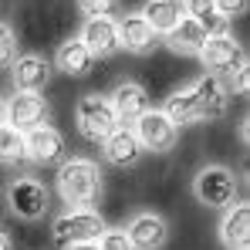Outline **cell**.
<instances>
[{"label": "cell", "mask_w": 250, "mask_h": 250, "mask_svg": "<svg viewBox=\"0 0 250 250\" xmlns=\"http://www.w3.org/2000/svg\"><path fill=\"white\" fill-rule=\"evenodd\" d=\"M54 186H58V196L71 209H91V203H98L102 196V169L84 156H71L58 166Z\"/></svg>", "instance_id": "cell-1"}, {"label": "cell", "mask_w": 250, "mask_h": 250, "mask_svg": "<svg viewBox=\"0 0 250 250\" xmlns=\"http://www.w3.org/2000/svg\"><path fill=\"white\" fill-rule=\"evenodd\" d=\"M196 58H200V64L207 68L209 78L223 82V88L233 82L240 71H247V51H244V44L237 41L230 31H227V34H213V38H207L203 51H200Z\"/></svg>", "instance_id": "cell-2"}, {"label": "cell", "mask_w": 250, "mask_h": 250, "mask_svg": "<svg viewBox=\"0 0 250 250\" xmlns=\"http://www.w3.org/2000/svg\"><path fill=\"white\" fill-rule=\"evenodd\" d=\"M193 196L209 209H230L240 203V179L227 166H203L193 176Z\"/></svg>", "instance_id": "cell-3"}, {"label": "cell", "mask_w": 250, "mask_h": 250, "mask_svg": "<svg viewBox=\"0 0 250 250\" xmlns=\"http://www.w3.org/2000/svg\"><path fill=\"white\" fill-rule=\"evenodd\" d=\"M105 230L108 227L98 209H68L51 223V240H54V247L68 250L75 244H95Z\"/></svg>", "instance_id": "cell-4"}, {"label": "cell", "mask_w": 250, "mask_h": 250, "mask_svg": "<svg viewBox=\"0 0 250 250\" xmlns=\"http://www.w3.org/2000/svg\"><path fill=\"white\" fill-rule=\"evenodd\" d=\"M75 125H78L82 139H88V142H105L119 128V119H115V112L108 105V95H98V91L82 95L78 105H75Z\"/></svg>", "instance_id": "cell-5"}, {"label": "cell", "mask_w": 250, "mask_h": 250, "mask_svg": "<svg viewBox=\"0 0 250 250\" xmlns=\"http://www.w3.org/2000/svg\"><path fill=\"white\" fill-rule=\"evenodd\" d=\"M7 207L17 220L24 223H34L41 220L47 207H51V193L38 176H14L7 183Z\"/></svg>", "instance_id": "cell-6"}, {"label": "cell", "mask_w": 250, "mask_h": 250, "mask_svg": "<svg viewBox=\"0 0 250 250\" xmlns=\"http://www.w3.org/2000/svg\"><path fill=\"white\" fill-rule=\"evenodd\" d=\"M24 159L34 166H61L68 159V142L54 125H38L24 132Z\"/></svg>", "instance_id": "cell-7"}, {"label": "cell", "mask_w": 250, "mask_h": 250, "mask_svg": "<svg viewBox=\"0 0 250 250\" xmlns=\"http://www.w3.org/2000/svg\"><path fill=\"white\" fill-rule=\"evenodd\" d=\"M132 132H135L142 152H169L176 146V139H179V128L169 122L159 108H149L139 122L132 125Z\"/></svg>", "instance_id": "cell-8"}, {"label": "cell", "mask_w": 250, "mask_h": 250, "mask_svg": "<svg viewBox=\"0 0 250 250\" xmlns=\"http://www.w3.org/2000/svg\"><path fill=\"white\" fill-rule=\"evenodd\" d=\"M193 88V112H196V122H220L223 115H227V108H230V91L223 88V82H216V78H196V82H189Z\"/></svg>", "instance_id": "cell-9"}, {"label": "cell", "mask_w": 250, "mask_h": 250, "mask_svg": "<svg viewBox=\"0 0 250 250\" xmlns=\"http://www.w3.org/2000/svg\"><path fill=\"white\" fill-rule=\"evenodd\" d=\"M108 105H112V112H115L119 125H122V128H132V125L149 112V91H146L139 82L125 78V82H119L115 88H112Z\"/></svg>", "instance_id": "cell-10"}, {"label": "cell", "mask_w": 250, "mask_h": 250, "mask_svg": "<svg viewBox=\"0 0 250 250\" xmlns=\"http://www.w3.org/2000/svg\"><path fill=\"white\" fill-rule=\"evenodd\" d=\"M51 78H54V64L44 54H17V61L10 64V82L17 91L38 95L51 84Z\"/></svg>", "instance_id": "cell-11"}, {"label": "cell", "mask_w": 250, "mask_h": 250, "mask_svg": "<svg viewBox=\"0 0 250 250\" xmlns=\"http://www.w3.org/2000/svg\"><path fill=\"white\" fill-rule=\"evenodd\" d=\"M51 119V105L44 95H27V91H17L10 102H7V125L17 128V132H31L38 125H47Z\"/></svg>", "instance_id": "cell-12"}, {"label": "cell", "mask_w": 250, "mask_h": 250, "mask_svg": "<svg viewBox=\"0 0 250 250\" xmlns=\"http://www.w3.org/2000/svg\"><path fill=\"white\" fill-rule=\"evenodd\" d=\"M125 237H128L132 250H163L166 240H169V223L159 213L146 209V213H135V216L128 220Z\"/></svg>", "instance_id": "cell-13"}, {"label": "cell", "mask_w": 250, "mask_h": 250, "mask_svg": "<svg viewBox=\"0 0 250 250\" xmlns=\"http://www.w3.org/2000/svg\"><path fill=\"white\" fill-rule=\"evenodd\" d=\"M78 41L88 47L91 58H112L122 51L119 44V21L115 17H91L84 21L82 31H78Z\"/></svg>", "instance_id": "cell-14"}, {"label": "cell", "mask_w": 250, "mask_h": 250, "mask_svg": "<svg viewBox=\"0 0 250 250\" xmlns=\"http://www.w3.org/2000/svg\"><path fill=\"white\" fill-rule=\"evenodd\" d=\"M102 156H105V163L115 169H132L139 166V159L146 156L142 152V146H139V139H135V132L132 128H115L105 142H102Z\"/></svg>", "instance_id": "cell-15"}, {"label": "cell", "mask_w": 250, "mask_h": 250, "mask_svg": "<svg viewBox=\"0 0 250 250\" xmlns=\"http://www.w3.org/2000/svg\"><path fill=\"white\" fill-rule=\"evenodd\" d=\"M119 44H122V51H128V54L146 58V54H152L159 47V34L142 21V14H128V17L119 21Z\"/></svg>", "instance_id": "cell-16"}, {"label": "cell", "mask_w": 250, "mask_h": 250, "mask_svg": "<svg viewBox=\"0 0 250 250\" xmlns=\"http://www.w3.org/2000/svg\"><path fill=\"white\" fill-rule=\"evenodd\" d=\"M220 244L227 250H247L250 247V207L247 203H233L230 209H223Z\"/></svg>", "instance_id": "cell-17"}, {"label": "cell", "mask_w": 250, "mask_h": 250, "mask_svg": "<svg viewBox=\"0 0 250 250\" xmlns=\"http://www.w3.org/2000/svg\"><path fill=\"white\" fill-rule=\"evenodd\" d=\"M51 64H54V71L68 75V78H88L91 68H95V58L88 54V47L78 38H68V41L58 44V54H54Z\"/></svg>", "instance_id": "cell-18"}, {"label": "cell", "mask_w": 250, "mask_h": 250, "mask_svg": "<svg viewBox=\"0 0 250 250\" xmlns=\"http://www.w3.org/2000/svg\"><path fill=\"white\" fill-rule=\"evenodd\" d=\"M183 17H186L183 0H149V3L142 7V21H146L159 38H166Z\"/></svg>", "instance_id": "cell-19"}, {"label": "cell", "mask_w": 250, "mask_h": 250, "mask_svg": "<svg viewBox=\"0 0 250 250\" xmlns=\"http://www.w3.org/2000/svg\"><path fill=\"white\" fill-rule=\"evenodd\" d=\"M207 38H209V34L193 21V17H183L166 38H163V44H166L172 54H200L203 44H207Z\"/></svg>", "instance_id": "cell-20"}, {"label": "cell", "mask_w": 250, "mask_h": 250, "mask_svg": "<svg viewBox=\"0 0 250 250\" xmlns=\"http://www.w3.org/2000/svg\"><path fill=\"white\" fill-rule=\"evenodd\" d=\"M159 112H163V115H166L169 122L176 125V128L193 125V122H196V112H193V88H189V84H183V88L169 91Z\"/></svg>", "instance_id": "cell-21"}, {"label": "cell", "mask_w": 250, "mask_h": 250, "mask_svg": "<svg viewBox=\"0 0 250 250\" xmlns=\"http://www.w3.org/2000/svg\"><path fill=\"white\" fill-rule=\"evenodd\" d=\"M183 7H186V17H193V21L207 31L209 38H213V34H227V31H230V24L216 14L213 0H183Z\"/></svg>", "instance_id": "cell-22"}, {"label": "cell", "mask_w": 250, "mask_h": 250, "mask_svg": "<svg viewBox=\"0 0 250 250\" xmlns=\"http://www.w3.org/2000/svg\"><path fill=\"white\" fill-rule=\"evenodd\" d=\"M17 163H24V132L3 122L0 125V166H17Z\"/></svg>", "instance_id": "cell-23"}, {"label": "cell", "mask_w": 250, "mask_h": 250, "mask_svg": "<svg viewBox=\"0 0 250 250\" xmlns=\"http://www.w3.org/2000/svg\"><path fill=\"white\" fill-rule=\"evenodd\" d=\"M17 61V34L10 24L0 21V68H10Z\"/></svg>", "instance_id": "cell-24"}, {"label": "cell", "mask_w": 250, "mask_h": 250, "mask_svg": "<svg viewBox=\"0 0 250 250\" xmlns=\"http://www.w3.org/2000/svg\"><path fill=\"white\" fill-rule=\"evenodd\" d=\"M115 7H119V0H78V10L84 14V21H91V17H112Z\"/></svg>", "instance_id": "cell-25"}, {"label": "cell", "mask_w": 250, "mask_h": 250, "mask_svg": "<svg viewBox=\"0 0 250 250\" xmlns=\"http://www.w3.org/2000/svg\"><path fill=\"white\" fill-rule=\"evenodd\" d=\"M95 247L98 250H132V244H128L125 230H105V233L95 240Z\"/></svg>", "instance_id": "cell-26"}, {"label": "cell", "mask_w": 250, "mask_h": 250, "mask_svg": "<svg viewBox=\"0 0 250 250\" xmlns=\"http://www.w3.org/2000/svg\"><path fill=\"white\" fill-rule=\"evenodd\" d=\"M213 7H216V14L230 24L233 17H244V14H247L250 0H213Z\"/></svg>", "instance_id": "cell-27"}, {"label": "cell", "mask_w": 250, "mask_h": 250, "mask_svg": "<svg viewBox=\"0 0 250 250\" xmlns=\"http://www.w3.org/2000/svg\"><path fill=\"white\" fill-rule=\"evenodd\" d=\"M0 250H14V244H10V237H7V230H0Z\"/></svg>", "instance_id": "cell-28"}, {"label": "cell", "mask_w": 250, "mask_h": 250, "mask_svg": "<svg viewBox=\"0 0 250 250\" xmlns=\"http://www.w3.org/2000/svg\"><path fill=\"white\" fill-rule=\"evenodd\" d=\"M7 122V102H3V98H0V125Z\"/></svg>", "instance_id": "cell-29"}, {"label": "cell", "mask_w": 250, "mask_h": 250, "mask_svg": "<svg viewBox=\"0 0 250 250\" xmlns=\"http://www.w3.org/2000/svg\"><path fill=\"white\" fill-rule=\"evenodd\" d=\"M68 250H98L95 244H75V247H68Z\"/></svg>", "instance_id": "cell-30"}]
</instances>
